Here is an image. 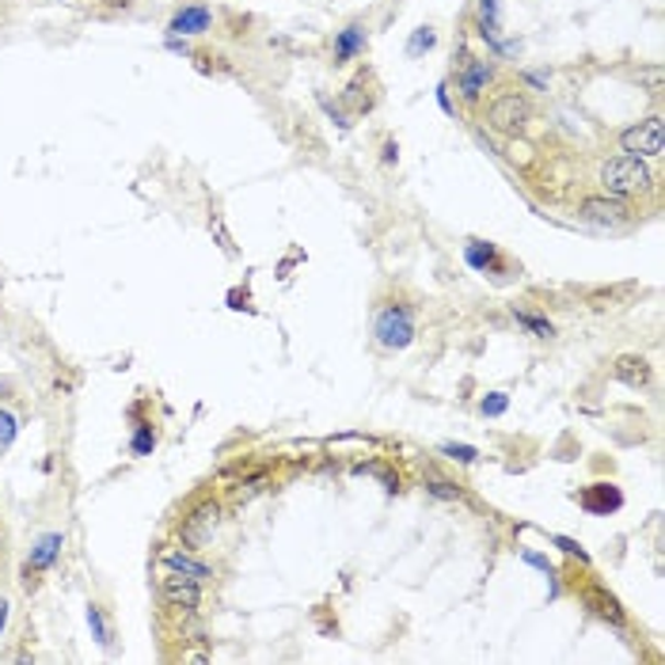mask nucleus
Instances as JSON below:
<instances>
[{"instance_id":"18","label":"nucleus","mask_w":665,"mask_h":665,"mask_svg":"<svg viewBox=\"0 0 665 665\" xmlns=\"http://www.w3.org/2000/svg\"><path fill=\"white\" fill-rule=\"evenodd\" d=\"M88 628H92L95 643H100L103 651L115 646V623H110V616L103 612V605H88Z\"/></svg>"},{"instance_id":"7","label":"nucleus","mask_w":665,"mask_h":665,"mask_svg":"<svg viewBox=\"0 0 665 665\" xmlns=\"http://www.w3.org/2000/svg\"><path fill=\"white\" fill-rule=\"evenodd\" d=\"M620 149L623 152H635L643 160H658L665 152V118L651 115L643 122H631L628 130L620 133Z\"/></svg>"},{"instance_id":"14","label":"nucleus","mask_w":665,"mask_h":665,"mask_svg":"<svg viewBox=\"0 0 665 665\" xmlns=\"http://www.w3.org/2000/svg\"><path fill=\"white\" fill-rule=\"evenodd\" d=\"M365 46H370V27L365 23H350V27L335 31V50H331V61L335 66H350L354 58H362Z\"/></svg>"},{"instance_id":"10","label":"nucleus","mask_w":665,"mask_h":665,"mask_svg":"<svg viewBox=\"0 0 665 665\" xmlns=\"http://www.w3.org/2000/svg\"><path fill=\"white\" fill-rule=\"evenodd\" d=\"M160 600H164L167 608L195 612V608L202 605V582L183 579V574H175V571H164V579H160Z\"/></svg>"},{"instance_id":"21","label":"nucleus","mask_w":665,"mask_h":665,"mask_svg":"<svg viewBox=\"0 0 665 665\" xmlns=\"http://www.w3.org/2000/svg\"><path fill=\"white\" fill-rule=\"evenodd\" d=\"M510 411V396L506 392H487L483 399H479V415H487V419H499V415Z\"/></svg>"},{"instance_id":"27","label":"nucleus","mask_w":665,"mask_h":665,"mask_svg":"<svg viewBox=\"0 0 665 665\" xmlns=\"http://www.w3.org/2000/svg\"><path fill=\"white\" fill-rule=\"evenodd\" d=\"M381 156H384V164H396V156H399V145H396V141H384V152H381Z\"/></svg>"},{"instance_id":"31","label":"nucleus","mask_w":665,"mask_h":665,"mask_svg":"<svg viewBox=\"0 0 665 665\" xmlns=\"http://www.w3.org/2000/svg\"><path fill=\"white\" fill-rule=\"evenodd\" d=\"M0 556H4V533H0Z\"/></svg>"},{"instance_id":"11","label":"nucleus","mask_w":665,"mask_h":665,"mask_svg":"<svg viewBox=\"0 0 665 665\" xmlns=\"http://www.w3.org/2000/svg\"><path fill=\"white\" fill-rule=\"evenodd\" d=\"M213 20H218V15H213V8L210 4H183L179 12L172 15V20H167V31H172L175 38H190V35H206V31H213Z\"/></svg>"},{"instance_id":"1","label":"nucleus","mask_w":665,"mask_h":665,"mask_svg":"<svg viewBox=\"0 0 665 665\" xmlns=\"http://www.w3.org/2000/svg\"><path fill=\"white\" fill-rule=\"evenodd\" d=\"M597 190L643 210L646 202H658L662 183H658V172H654L643 156H635V152H616V156H605L597 164Z\"/></svg>"},{"instance_id":"17","label":"nucleus","mask_w":665,"mask_h":665,"mask_svg":"<svg viewBox=\"0 0 665 665\" xmlns=\"http://www.w3.org/2000/svg\"><path fill=\"white\" fill-rule=\"evenodd\" d=\"M612 376L620 384H628V388H646V384L654 381V370H651V362L646 358H639V354H620L612 362Z\"/></svg>"},{"instance_id":"5","label":"nucleus","mask_w":665,"mask_h":665,"mask_svg":"<svg viewBox=\"0 0 665 665\" xmlns=\"http://www.w3.org/2000/svg\"><path fill=\"white\" fill-rule=\"evenodd\" d=\"M579 221L582 224H590V229H600V232H628V229H635L639 224V213L643 210H635V206H628V202H620V198H608V195H586L579 202Z\"/></svg>"},{"instance_id":"12","label":"nucleus","mask_w":665,"mask_h":665,"mask_svg":"<svg viewBox=\"0 0 665 665\" xmlns=\"http://www.w3.org/2000/svg\"><path fill=\"white\" fill-rule=\"evenodd\" d=\"M381 84H376V77L370 73V69H358L354 80L347 84V92H342V103L350 107V115H370V110L376 107V100H381Z\"/></svg>"},{"instance_id":"16","label":"nucleus","mask_w":665,"mask_h":665,"mask_svg":"<svg viewBox=\"0 0 665 665\" xmlns=\"http://www.w3.org/2000/svg\"><path fill=\"white\" fill-rule=\"evenodd\" d=\"M579 506L590 510V514H597V517H608L623 506V494L616 483H593L579 494Z\"/></svg>"},{"instance_id":"28","label":"nucleus","mask_w":665,"mask_h":665,"mask_svg":"<svg viewBox=\"0 0 665 665\" xmlns=\"http://www.w3.org/2000/svg\"><path fill=\"white\" fill-rule=\"evenodd\" d=\"M438 100H442L445 115H456V107H453V100H448V88H445V84H442V88H438Z\"/></svg>"},{"instance_id":"15","label":"nucleus","mask_w":665,"mask_h":665,"mask_svg":"<svg viewBox=\"0 0 665 665\" xmlns=\"http://www.w3.org/2000/svg\"><path fill=\"white\" fill-rule=\"evenodd\" d=\"M160 567H164V571L183 574V579L202 582V586H206V582L218 579V574H213V567H206L198 556H190V551H179V548H164V551H160Z\"/></svg>"},{"instance_id":"29","label":"nucleus","mask_w":665,"mask_h":665,"mask_svg":"<svg viewBox=\"0 0 665 665\" xmlns=\"http://www.w3.org/2000/svg\"><path fill=\"white\" fill-rule=\"evenodd\" d=\"M4 623H8V600H0V631H4Z\"/></svg>"},{"instance_id":"20","label":"nucleus","mask_w":665,"mask_h":665,"mask_svg":"<svg viewBox=\"0 0 665 665\" xmlns=\"http://www.w3.org/2000/svg\"><path fill=\"white\" fill-rule=\"evenodd\" d=\"M438 46V31L434 27H419L411 35V43H407V58H422V54H430Z\"/></svg>"},{"instance_id":"9","label":"nucleus","mask_w":665,"mask_h":665,"mask_svg":"<svg viewBox=\"0 0 665 665\" xmlns=\"http://www.w3.org/2000/svg\"><path fill=\"white\" fill-rule=\"evenodd\" d=\"M61 548H66V533H46L35 540V548H31L27 563H23V586H38V579L43 574L54 571V563L61 559Z\"/></svg>"},{"instance_id":"4","label":"nucleus","mask_w":665,"mask_h":665,"mask_svg":"<svg viewBox=\"0 0 665 665\" xmlns=\"http://www.w3.org/2000/svg\"><path fill=\"white\" fill-rule=\"evenodd\" d=\"M491 100L483 103V122L491 126L494 133H506V138H517V133L528 130L533 122V103H528L525 92L517 88H491Z\"/></svg>"},{"instance_id":"3","label":"nucleus","mask_w":665,"mask_h":665,"mask_svg":"<svg viewBox=\"0 0 665 665\" xmlns=\"http://www.w3.org/2000/svg\"><path fill=\"white\" fill-rule=\"evenodd\" d=\"M453 84H456V95H460L464 107L476 110L479 103L487 100V92L499 88V66L460 50V54H453Z\"/></svg>"},{"instance_id":"6","label":"nucleus","mask_w":665,"mask_h":665,"mask_svg":"<svg viewBox=\"0 0 665 665\" xmlns=\"http://www.w3.org/2000/svg\"><path fill=\"white\" fill-rule=\"evenodd\" d=\"M464 259H468V267L476 275L494 278V282H510L514 275H521V267H514V259L506 252H499V244H491V240H468Z\"/></svg>"},{"instance_id":"13","label":"nucleus","mask_w":665,"mask_h":665,"mask_svg":"<svg viewBox=\"0 0 665 665\" xmlns=\"http://www.w3.org/2000/svg\"><path fill=\"white\" fill-rule=\"evenodd\" d=\"M218 521H221L218 502H202V506H195L187 517H183V525H179L183 540H187V544H206L213 536V528H218Z\"/></svg>"},{"instance_id":"19","label":"nucleus","mask_w":665,"mask_h":665,"mask_svg":"<svg viewBox=\"0 0 665 665\" xmlns=\"http://www.w3.org/2000/svg\"><path fill=\"white\" fill-rule=\"evenodd\" d=\"M510 312H514V319L533 335V339H556V324H551L548 316H536V312H525V308H517V304Z\"/></svg>"},{"instance_id":"2","label":"nucleus","mask_w":665,"mask_h":665,"mask_svg":"<svg viewBox=\"0 0 665 665\" xmlns=\"http://www.w3.org/2000/svg\"><path fill=\"white\" fill-rule=\"evenodd\" d=\"M419 339V312L404 296H384L373 308V342L384 350H407Z\"/></svg>"},{"instance_id":"23","label":"nucleus","mask_w":665,"mask_h":665,"mask_svg":"<svg viewBox=\"0 0 665 665\" xmlns=\"http://www.w3.org/2000/svg\"><path fill=\"white\" fill-rule=\"evenodd\" d=\"M427 491L442 502H464V491L456 483H448V479H427Z\"/></svg>"},{"instance_id":"26","label":"nucleus","mask_w":665,"mask_h":665,"mask_svg":"<svg viewBox=\"0 0 665 665\" xmlns=\"http://www.w3.org/2000/svg\"><path fill=\"white\" fill-rule=\"evenodd\" d=\"M551 544H559V548H563L567 556H579L582 563H590V556H586V551H582V544H574L571 536H551Z\"/></svg>"},{"instance_id":"22","label":"nucleus","mask_w":665,"mask_h":665,"mask_svg":"<svg viewBox=\"0 0 665 665\" xmlns=\"http://www.w3.org/2000/svg\"><path fill=\"white\" fill-rule=\"evenodd\" d=\"M130 448H133V456H145V453H152V448H156V430H152L149 422H138V430H133V442H130Z\"/></svg>"},{"instance_id":"8","label":"nucleus","mask_w":665,"mask_h":665,"mask_svg":"<svg viewBox=\"0 0 665 665\" xmlns=\"http://www.w3.org/2000/svg\"><path fill=\"white\" fill-rule=\"evenodd\" d=\"M579 597H582V605H586L600 623H608V628H616V631H628V612H623L620 597H616V593L608 590V586H600V582L586 579V582H582V590H579Z\"/></svg>"},{"instance_id":"25","label":"nucleus","mask_w":665,"mask_h":665,"mask_svg":"<svg viewBox=\"0 0 665 665\" xmlns=\"http://www.w3.org/2000/svg\"><path fill=\"white\" fill-rule=\"evenodd\" d=\"M438 453H445L448 460H456V464H476L479 460V453L471 445H456V442H445V445H438Z\"/></svg>"},{"instance_id":"30","label":"nucleus","mask_w":665,"mask_h":665,"mask_svg":"<svg viewBox=\"0 0 665 665\" xmlns=\"http://www.w3.org/2000/svg\"><path fill=\"white\" fill-rule=\"evenodd\" d=\"M4 392H8V384H0V404H4Z\"/></svg>"},{"instance_id":"24","label":"nucleus","mask_w":665,"mask_h":665,"mask_svg":"<svg viewBox=\"0 0 665 665\" xmlns=\"http://www.w3.org/2000/svg\"><path fill=\"white\" fill-rule=\"evenodd\" d=\"M20 434V419H15L8 407H0V453H4L8 445H12V438Z\"/></svg>"}]
</instances>
